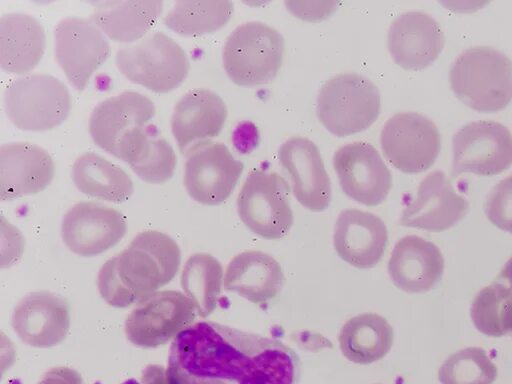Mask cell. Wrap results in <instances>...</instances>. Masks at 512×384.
Segmentation results:
<instances>
[{
    "label": "cell",
    "mask_w": 512,
    "mask_h": 384,
    "mask_svg": "<svg viewBox=\"0 0 512 384\" xmlns=\"http://www.w3.org/2000/svg\"><path fill=\"white\" fill-rule=\"evenodd\" d=\"M299 360L273 337L200 321L170 347L165 384H297Z\"/></svg>",
    "instance_id": "obj_1"
},
{
    "label": "cell",
    "mask_w": 512,
    "mask_h": 384,
    "mask_svg": "<svg viewBox=\"0 0 512 384\" xmlns=\"http://www.w3.org/2000/svg\"><path fill=\"white\" fill-rule=\"evenodd\" d=\"M180 264V248L172 237L156 230L143 231L102 265L98 291L110 306L126 308L173 280Z\"/></svg>",
    "instance_id": "obj_2"
},
{
    "label": "cell",
    "mask_w": 512,
    "mask_h": 384,
    "mask_svg": "<svg viewBox=\"0 0 512 384\" xmlns=\"http://www.w3.org/2000/svg\"><path fill=\"white\" fill-rule=\"evenodd\" d=\"M449 79L455 95L475 110L498 111L512 100V59L492 46L463 50L451 65Z\"/></svg>",
    "instance_id": "obj_3"
},
{
    "label": "cell",
    "mask_w": 512,
    "mask_h": 384,
    "mask_svg": "<svg viewBox=\"0 0 512 384\" xmlns=\"http://www.w3.org/2000/svg\"><path fill=\"white\" fill-rule=\"evenodd\" d=\"M317 116L333 135L345 137L368 129L381 111V94L367 77L357 73L337 74L320 88Z\"/></svg>",
    "instance_id": "obj_4"
},
{
    "label": "cell",
    "mask_w": 512,
    "mask_h": 384,
    "mask_svg": "<svg viewBox=\"0 0 512 384\" xmlns=\"http://www.w3.org/2000/svg\"><path fill=\"white\" fill-rule=\"evenodd\" d=\"M283 53L284 38L278 30L260 21H247L226 38L223 67L237 85H262L276 77Z\"/></svg>",
    "instance_id": "obj_5"
},
{
    "label": "cell",
    "mask_w": 512,
    "mask_h": 384,
    "mask_svg": "<svg viewBox=\"0 0 512 384\" xmlns=\"http://www.w3.org/2000/svg\"><path fill=\"white\" fill-rule=\"evenodd\" d=\"M119 71L131 82L156 93L176 89L187 77L190 63L183 48L156 31L120 48L115 57Z\"/></svg>",
    "instance_id": "obj_6"
},
{
    "label": "cell",
    "mask_w": 512,
    "mask_h": 384,
    "mask_svg": "<svg viewBox=\"0 0 512 384\" xmlns=\"http://www.w3.org/2000/svg\"><path fill=\"white\" fill-rule=\"evenodd\" d=\"M71 97L65 84L48 74H32L11 81L4 91V110L17 128L46 131L69 115Z\"/></svg>",
    "instance_id": "obj_7"
},
{
    "label": "cell",
    "mask_w": 512,
    "mask_h": 384,
    "mask_svg": "<svg viewBox=\"0 0 512 384\" xmlns=\"http://www.w3.org/2000/svg\"><path fill=\"white\" fill-rule=\"evenodd\" d=\"M289 194V184L279 173L254 168L237 197L239 218L256 235L280 239L293 225Z\"/></svg>",
    "instance_id": "obj_8"
},
{
    "label": "cell",
    "mask_w": 512,
    "mask_h": 384,
    "mask_svg": "<svg viewBox=\"0 0 512 384\" xmlns=\"http://www.w3.org/2000/svg\"><path fill=\"white\" fill-rule=\"evenodd\" d=\"M196 308L185 294L176 290L157 291L136 303L125 320L129 342L141 348H155L191 326Z\"/></svg>",
    "instance_id": "obj_9"
},
{
    "label": "cell",
    "mask_w": 512,
    "mask_h": 384,
    "mask_svg": "<svg viewBox=\"0 0 512 384\" xmlns=\"http://www.w3.org/2000/svg\"><path fill=\"white\" fill-rule=\"evenodd\" d=\"M184 185L198 203L216 206L232 194L244 165L228 147L218 141L203 140L185 151Z\"/></svg>",
    "instance_id": "obj_10"
},
{
    "label": "cell",
    "mask_w": 512,
    "mask_h": 384,
    "mask_svg": "<svg viewBox=\"0 0 512 384\" xmlns=\"http://www.w3.org/2000/svg\"><path fill=\"white\" fill-rule=\"evenodd\" d=\"M385 159L404 173L427 170L435 162L441 148L436 124L417 112H399L383 125L380 134Z\"/></svg>",
    "instance_id": "obj_11"
},
{
    "label": "cell",
    "mask_w": 512,
    "mask_h": 384,
    "mask_svg": "<svg viewBox=\"0 0 512 384\" xmlns=\"http://www.w3.org/2000/svg\"><path fill=\"white\" fill-rule=\"evenodd\" d=\"M452 151L454 173L496 175L512 164V133L494 120L471 121L454 133Z\"/></svg>",
    "instance_id": "obj_12"
},
{
    "label": "cell",
    "mask_w": 512,
    "mask_h": 384,
    "mask_svg": "<svg viewBox=\"0 0 512 384\" xmlns=\"http://www.w3.org/2000/svg\"><path fill=\"white\" fill-rule=\"evenodd\" d=\"M54 53L69 82L82 91L93 72L108 59L111 48L90 19L70 16L55 27Z\"/></svg>",
    "instance_id": "obj_13"
},
{
    "label": "cell",
    "mask_w": 512,
    "mask_h": 384,
    "mask_svg": "<svg viewBox=\"0 0 512 384\" xmlns=\"http://www.w3.org/2000/svg\"><path fill=\"white\" fill-rule=\"evenodd\" d=\"M333 166L342 191L354 201L377 206L387 198L392 174L372 144L354 141L339 147Z\"/></svg>",
    "instance_id": "obj_14"
},
{
    "label": "cell",
    "mask_w": 512,
    "mask_h": 384,
    "mask_svg": "<svg viewBox=\"0 0 512 384\" xmlns=\"http://www.w3.org/2000/svg\"><path fill=\"white\" fill-rule=\"evenodd\" d=\"M126 231L127 220L120 211L91 201L73 205L61 224L64 244L81 257L106 252L124 237Z\"/></svg>",
    "instance_id": "obj_15"
},
{
    "label": "cell",
    "mask_w": 512,
    "mask_h": 384,
    "mask_svg": "<svg viewBox=\"0 0 512 384\" xmlns=\"http://www.w3.org/2000/svg\"><path fill=\"white\" fill-rule=\"evenodd\" d=\"M469 202L458 194L440 170L428 173L419 183L416 196L403 209L400 224L430 232H441L460 221Z\"/></svg>",
    "instance_id": "obj_16"
},
{
    "label": "cell",
    "mask_w": 512,
    "mask_h": 384,
    "mask_svg": "<svg viewBox=\"0 0 512 384\" xmlns=\"http://www.w3.org/2000/svg\"><path fill=\"white\" fill-rule=\"evenodd\" d=\"M278 160L297 201L314 212L325 210L331 201V182L316 144L306 137H291L281 144Z\"/></svg>",
    "instance_id": "obj_17"
},
{
    "label": "cell",
    "mask_w": 512,
    "mask_h": 384,
    "mask_svg": "<svg viewBox=\"0 0 512 384\" xmlns=\"http://www.w3.org/2000/svg\"><path fill=\"white\" fill-rule=\"evenodd\" d=\"M11 323L23 343L36 348L53 347L69 333V304L55 293L35 291L15 306Z\"/></svg>",
    "instance_id": "obj_18"
},
{
    "label": "cell",
    "mask_w": 512,
    "mask_h": 384,
    "mask_svg": "<svg viewBox=\"0 0 512 384\" xmlns=\"http://www.w3.org/2000/svg\"><path fill=\"white\" fill-rule=\"evenodd\" d=\"M445 44L438 21L422 11L399 14L388 30V49L396 64L419 70L429 66Z\"/></svg>",
    "instance_id": "obj_19"
},
{
    "label": "cell",
    "mask_w": 512,
    "mask_h": 384,
    "mask_svg": "<svg viewBox=\"0 0 512 384\" xmlns=\"http://www.w3.org/2000/svg\"><path fill=\"white\" fill-rule=\"evenodd\" d=\"M55 165L42 147L12 142L0 147V199L8 201L43 191L52 181Z\"/></svg>",
    "instance_id": "obj_20"
},
{
    "label": "cell",
    "mask_w": 512,
    "mask_h": 384,
    "mask_svg": "<svg viewBox=\"0 0 512 384\" xmlns=\"http://www.w3.org/2000/svg\"><path fill=\"white\" fill-rule=\"evenodd\" d=\"M388 242L384 221L371 212L342 210L336 220L333 244L338 256L349 265L367 269L383 257Z\"/></svg>",
    "instance_id": "obj_21"
},
{
    "label": "cell",
    "mask_w": 512,
    "mask_h": 384,
    "mask_svg": "<svg viewBox=\"0 0 512 384\" xmlns=\"http://www.w3.org/2000/svg\"><path fill=\"white\" fill-rule=\"evenodd\" d=\"M156 109L151 99L125 91L99 103L91 113L89 132L93 142L116 157L120 141L133 129L143 127Z\"/></svg>",
    "instance_id": "obj_22"
},
{
    "label": "cell",
    "mask_w": 512,
    "mask_h": 384,
    "mask_svg": "<svg viewBox=\"0 0 512 384\" xmlns=\"http://www.w3.org/2000/svg\"><path fill=\"white\" fill-rule=\"evenodd\" d=\"M444 259L432 242L416 235L402 237L394 246L388 273L393 284L407 293L431 290L441 279Z\"/></svg>",
    "instance_id": "obj_23"
},
{
    "label": "cell",
    "mask_w": 512,
    "mask_h": 384,
    "mask_svg": "<svg viewBox=\"0 0 512 384\" xmlns=\"http://www.w3.org/2000/svg\"><path fill=\"white\" fill-rule=\"evenodd\" d=\"M227 107L215 92L200 88L186 93L177 102L171 130L181 152L197 141L217 136L226 121Z\"/></svg>",
    "instance_id": "obj_24"
},
{
    "label": "cell",
    "mask_w": 512,
    "mask_h": 384,
    "mask_svg": "<svg viewBox=\"0 0 512 384\" xmlns=\"http://www.w3.org/2000/svg\"><path fill=\"white\" fill-rule=\"evenodd\" d=\"M284 273L271 255L246 250L234 256L226 267L223 285L254 304L275 298L284 284Z\"/></svg>",
    "instance_id": "obj_25"
},
{
    "label": "cell",
    "mask_w": 512,
    "mask_h": 384,
    "mask_svg": "<svg viewBox=\"0 0 512 384\" xmlns=\"http://www.w3.org/2000/svg\"><path fill=\"white\" fill-rule=\"evenodd\" d=\"M117 158L125 161L143 181L162 184L174 174L177 157L153 125L131 130L119 143Z\"/></svg>",
    "instance_id": "obj_26"
},
{
    "label": "cell",
    "mask_w": 512,
    "mask_h": 384,
    "mask_svg": "<svg viewBox=\"0 0 512 384\" xmlns=\"http://www.w3.org/2000/svg\"><path fill=\"white\" fill-rule=\"evenodd\" d=\"M46 46L42 24L24 13H8L0 19V65L11 74L24 75L43 57Z\"/></svg>",
    "instance_id": "obj_27"
},
{
    "label": "cell",
    "mask_w": 512,
    "mask_h": 384,
    "mask_svg": "<svg viewBox=\"0 0 512 384\" xmlns=\"http://www.w3.org/2000/svg\"><path fill=\"white\" fill-rule=\"evenodd\" d=\"M162 11L161 0L107 1L94 7L90 20L113 41L132 43L147 34Z\"/></svg>",
    "instance_id": "obj_28"
},
{
    "label": "cell",
    "mask_w": 512,
    "mask_h": 384,
    "mask_svg": "<svg viewBox=\"0 0 512 384\" xmlns=\"http://www.w3.org/2000/svg\"><path fill=\"white\" fill-rule=\"evenodd\" d=\"M394 332L389 322L376 313H362L345 322L338 335L339 348L350 362L367 365L390 351Z\"/></svg>",
    "instance_id": "obj_29"
},
{
    "label": "cell",
    "mask_w": 512,
    "mask_h": 384,
    "mask_svg": "<svg viewBox=\"0 0 512 384\" xmlns=\"http://www.w3.org/2000/svg\"><path fill=\"white\" fill-rule=\"evenodd\" d=\"M72 179L83 194L113 203L127 201L134 191L130 176L95 152H86L76 158Z\"/></svg>",
    "instance_id": "obj_30"
},
{
    "label": "cell",
    "mask_w": 512,
    "mask_h": 384,
    "mask_svg": "<svg viewBox=\"0 0 512 384\" xmlns=\"http://www.w3.org/2000/svg\"><path fill=\"white\" fill-rule=\"evenodd\" d=\"M181 286L197 314L206 318L216 309L224 281L221 263L211 254L191 255L181 273Z\"/></svg>",
    "instance_id": "obj_31"
},
{
    "label": "cell",
    "mask_w": 512,
    "mask_h": 384,
    "mask_svg": "<svg viewBox=\"0 0 512 384\" xmlns=\"http://www.w3.org/2000/svg\"><path fill=\"white\" fill-rule=\"evenodd\" d=\"M233 10V3L226 0H182L174 3L163 22L181 36H201L223 27Z\"/></svg>",
    "instance_id": "obj_32"
},
{
    "label": "cell",
    "mask_w": 512,
    "mask_h": 384,
    "mask_svg": "<svg viewBox=\"0 0 512 384\" xmlns=\"http://www.w3.org/2000/svg\"><path fill=\"white\" fill-rule=\"evenodd\" d=\"M471 319L486 336H512V286L493 283L480 290L471 306Z\"/></svg>",
    "instance_id": "obj_33"
},
{
    "label": "cell",
    "mask_w": 512,
    "mask_h": 384,
    "mask_svg": "<svg viewBox=\"0 0 512 384\" xmlns=\"http://www.w3.org/2000/svg\"><path fill=\"white\" fill-rule=\"evenodd\" d=\"M496 365L480 347H467L450 355L438 371L442 384H493Z\"/></svg>",
    "instance_id": "obj_34"
},
{
    "label": "cell",
    "mask_w": 512,
    "mask_h": 384,
    "mask_svg": "<svg viewBox=\"0 0 512 384\" xmlns=\"http://www.w3.org/2000/svg\"><path fill=\"white\" fill-rule=\"evenodd\" d=\"M484 211L494 226L512 233V174L492 187L486 197Z\"/></svg>",
    "instance_id": "obj_35"
},
{
    "label": "cell",
    "mask_w": 512,
    "mask_h": 384,
    "mask_svg": "<svg viewBox=\"0 0 512 384\" xmlns=\"http://www.w3.org/2000/svg\"><path fill=\"white\" fill-rule=\"evenodd\" d=\"M288 10L299 18L305 20H319L326 18L338 5V2H285Z\"/></svg>",
    "instance_id": "obj_36"
},
{
    "label": "cell",
    "mask_w": 512,
    "mask_h": 384,
    "mask_svg": "<svg viewBox=\"0 0 512 384\" xmlns=\"http://www.w3.org/2000/svg\"><path fill=\"white\" fill-rule=\"evenodd\" d=\"M38 384H82V379L73 369L55 367L46 372Z\"/></svg>",
    "instance_id": "obj_37"
},
{
    "label": "cell",
    "mask_w": 512,
    "mask_h": 384,
    "mask_svg": "<svg viewBox=\"0 0 512 384\" xmlns=\"http://www.w3.org/2000/svg\"><path fill=\"white\" fill-rule=\"evenodd\" d=\"M500 276L506 279L510 286H512V257L506 262L500 273Z\"/></svg>",
    "instance_id": "obj_38"
}]
</instances>
